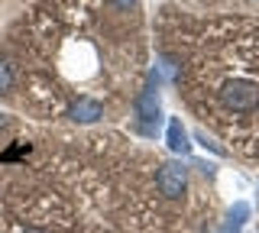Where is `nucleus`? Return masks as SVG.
<instances>
[{
	"label": "nucleus",
	"instance_id": "nucleus-1",
	"mask_svg": "<svg viewBox=\"0 0 259 233\" xmlns=\"http://www.w3.org/2000/svg\"><path fill=\"white\" fill-rule=\"evenodd\" d=\"M182 78L191 107L227 143L259 156V23H210Z\"/></svg>",
	"mask_w": 259,
	"mask_h": 233
},
{
	"label": "nucleus",
	"instance_id": "nucleus-2",
	"mask_svg": "<svg viewBox=\"0 0 259 233\" xmlns=\"http://www.w3.org/2000/svg\"><path fill=\"white\" fill-rule=\"evenodd\" d=\"M136 110V130L143 136H156L159 133V120H162V101H159V71L152 68L146 78V87L136 94L133 101Z\"/></svg>",
	"mask_w": 259,
	"mask_h": 233
},
{
	"label": "nucleus",
	"instance_id": "nucleus-3",
	"mask_svg": "<svg viewBox=\"0 0 259 233\" xmlns=\"http://www.w3.org/2000/svg\"><path fill=\"white\" fill-rule=\"evenodd\" d=\"M156 184H159V191H162L168 201H178V198L185 195V188H188V168H185L182 162H165V165H159Z\"/></svg>",
	"mask_w": 259,
	"mask_h": 233
},
{
	"label": "nucleus",
	"instance_id": "nucleus-4",
	"mask_svg": "<svg viewBox=\"0 0 259 233\" xmlns=\"http://www.w3.org/2000/svg\"><path fill=\"white\" fill-rule=\"evenodd\" d=\"M68 117L75 120V123H97V120L104 117V101L91 98V94H81L78 101H71Z\"/></svg>",
	"mask_w": 259,
	"mask_h": 233
},
{
	"label": "nucleus",
	"instance_id": "nucleus-5",
	"mask_svg": "<svg viewBox=\"0 0 259 233\" xmlns=\"http://www.w3.org/2000/svg\"><path fill=\"white\" fill-rule=\"evenodd\" d=\"M165 143H168V149H172L175 156H188V152H191V136H188V130H185L182 117H168Z\"/></svg>",
	"mask_w": 259,
	"mask_h": 233
},
{
	"label": "nucleus",
	"instance_id": "nucleus-6",
	"mask_svg": "<svg viewBox=\"0 0 259 233\" xmlns=\"http://www.w3.org/2000/svg\"><path fill=\"white\" fill-rule=\"evenodd\" d=\"M246 220H249V204H246V201H237V204L230 207V214H227L221 233H243Z\"/></svg>",
	"mask_w": 259,
	"mask_h": 233
},
{
	"label": "nucleus",
	"instance_id": "nucleus-7",
	"mask_svg": "<svg viewBox=\"0 0 259 233\" xmlns=\"http://www.w3.org/2000/svg\"><path fill=\"white\" fill-rule=\"evenodd\" d=\"M13 84H16V68L0 55V94H10Z\"/></svg>",
	"mask_w": 259,
	"mask_h": 233
},
{
	"label": "nucleus",
	"instance_id": "nucleus-8",
	"mask_svg": "<svg viewBox=\"0 0 259 233\" xmlns=\"http://www.w3.org/2000/svg\"><path fill=\"white\" fill-rule=\"evenodd\" d=\"M194 139H198V143H201V146H204V149H210V152H217V156H227V149H224V146H217V143H210L204 130H198V133H194Z\"/></svg>",
	"mask_w": 259,
	"mask_h": 233
},
{
	"label": "nucleus",
	"instance_id": "nucleus-9",
	"mask_svg": "<svg viewBox=\"0 0 259 233\" xmlns=\"http://www.w3.org/2000/svg\"><path fill=\"white\" fill-rule=\"evenodd\" d=\"M107 4L113 7V10H120V13H126V10H133L140 0H107Z\"/></svg>",
	"mask_w": 259,
	"mask_h": 233
},
{
	"label": "nucleus",
	"instance_id": "nucleus-10",
	"mask_svg": "<svg viewBox=\"0 0 259 233\" xmlns=\"http://www.w3.org/2000/svg\"><path fill=\"white\" fill-rule=\"evenodd\" d=\"M10 126V120H7V114H0V130H7Z\"/></svg>",
	"mask_w": 259,
	"mask_h": 233
},
{
	"label": "nucleus",
	"instance_id": "nucleus-11",
	"mask_svg": "<svg viewBox=\"0 0 259 233\" xmlns=\"http://www.w3.org/2000/svg\"><path fill=\"white\" fill-rule=\"evenodd\" d=\"M23 233H46V230H39V227H26Z\"/></svg>",
	"mask_w": 259,
	"mask_h": 233
}]
</instances>
